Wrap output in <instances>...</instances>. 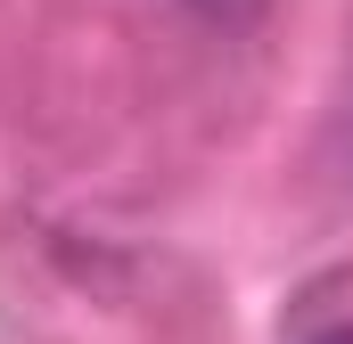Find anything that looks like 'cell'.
<instances>
[{
    "label": "cell",
    "instance_id": "6da1fadb",
    "mask_svg": "<svg viewBox=\"0 0 353 344\" xmlns=\"http://www.w3.org/2000/svg\"><path fill=\"white\" fill-rule=\"evenodd\" d=\"M181 8H197L205 25H255V17H263L271 0H181Z\"/></svg>",
    "mask_w": 353,
    "mask_h": 344
},
{
    "label": "cell",
    "instance_id": "7a4b0ae2",
    "mask_svg": "<svg viewBox=\"0 0 353 344\" xmlns=\"http://www.w3.org/2000/svg\"><path fill=\"white\" fill-rule=\"evenodd\" d=\"M312 344H353V320H337V328H321Z\"/></svg>",
    "mask_w": 353,
    "mask_h": 344
}]
</instances>
